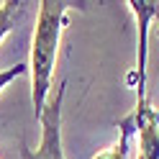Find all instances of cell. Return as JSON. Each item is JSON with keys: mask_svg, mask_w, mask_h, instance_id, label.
Returning a JSON list of instances; mask_svg holds the SVG:
<instances>
[{"mask_svg": "<svg viewBox=\"0 0 159 159\" xmlns=\"http://www.w3.org/2000/svg\"><path fill=\"white\" fill-rule=\"evenodd\" d=\"M67 93V80L57 87V93L49 98V103L41 113V144L31 149L26 141H21V159H64L62 149V105Z\"/></svg>", "mask_w": 159, "mask_h": 159, "instance_id": "obj_2", "label": "cell"}, {"mask_svg": "<svg viewBox=\"0 0 159 159\" xmlns=\"http://www.w3.org/2000/svg\"><path fill=\"white\" fill-rule=\"evenodd\" d=\"M128 11L136 16L139 23V62H136V72H139V100H146V54H149V23L159 18V0H128Z\"/></svg>", "mask_w": 159, "mask_h": 159, "instance_id": "obj_4", "label": "cell"}, {"mask_svg": "<svg viewBox=\"0 0 159 159\" xmlns=\"http://www.w3.org/2000/svg\"><path fill=\"white\" fill-rule=\"evenodd\" d=\"M118 128L139 139V159H159V113L149 100L136 103L134 111L118 121Z\"/></svg>", "mask_w": 159, "mask_h": 159, "instance_id": "obj_3", "label": "cell"}, {"mask_svg": "<svg viewBox=\"0 0 159 159\" xmlns=\"http://www.w3.org/2000/svg\"><path fill=\"white\" fill-rule=\"evenodd\" d=\"M128 154H131V136L121 134V139H118V144L103 149V152H98L93 159H128Z\"/></svg>", "mask_w": 159, "mask_h": 159, "instance_id": "obj_6", "label": "cell"}, {"mask_svg": "<svg viewBox=\"0 0 159 159\" xmlns=\"http://www.w3.org/2000/svg\"><path fill=\"white\" fill-rule=\"evenodd\" d=\"M69 23V3H54V0H41L39 3V18L31 44V59H28V72H31V103L36 118L41 121V113L49 103L52 93V77L57 67L59 41L62 31Z\"/></svg>", "mask_w": 159, "mask_h": 159, "instance_id": "obj_1", "label": "cell"}, {"mask_svg": "<svg viewBox=\"0 0 159 159\" xmlns=\"http://www.w3.org/2000/svg\"><path fill=\"white\" fill-rule=\"evenodd\" d=\"M21 16H23V3L21 0H5L0 5V41L16 28Z\"/></svg>", "mask_w": 159, "mask_h": 159, "instance_id": "obj_5", "label": "cell"}, {"mask_svg": "<svg viewBox=\"0 0 159 159\" xmlns=\"http://www.w3.org/2000/svg\"><path fill=\"white\" fill-rule=\"evenodd\" d=\"M26 72H28V64H26V62L16 64V67H8V69H0V90H3V87H8V85L13 82V80L23 77Z\"/></svg>", "mask_w": 159, "mask_h": 159, "instance_id": "obj_7", "label": "cell"}]
</instances>
